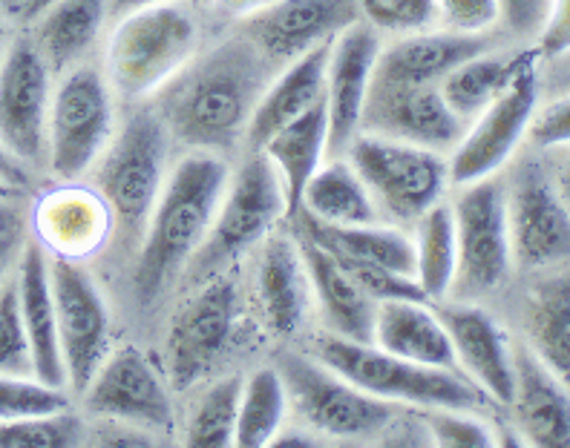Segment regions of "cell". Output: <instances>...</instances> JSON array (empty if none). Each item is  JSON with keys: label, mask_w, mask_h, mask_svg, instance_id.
<instances>
[{"label": "cell", "mask_w": 570, "mask_h": 448, "mask_svg": "<svg viewBox=\"0 0 570 448\" xmlns=\"http://www.w3.org/2000/svg\"><path fill=\"white\" fill-rule=\"evenodd\" d=\"M268 58L239 34L228 38L161 87L159 118L167 132L199 152H223L248 132L268 87Z\"/></svg>", "instance_id": "6da1fadb"}, {"label": "cell", "mask_w": 570, "mask_h": 448, "mask_svg": "<svg viewBox=\"0 0 570 448\" xmlns=\"http://www.w3.org/2000/svg\"><path fill=\"white\" fill-rule=\"evenodd\" d=\"M225 187L228 167L216 159V152L185 156L167 176L147 219L145 245L132 273V288L141 305H154L176 282V276H181L214 225Z\"/></svg>", "instance_id": "7a4b0ae2"}, {"label": "cell", "mask_w": 570, "mask_h": 448, "mask_svg": "<svg viewBox=\"0 0 570 448\" xmlns=\"http://www.w3.org/2000/svg\"><path fill=\"white\" fill-rule=\"evenodd\" d=\"M199 47V23L185 3H159L125 14L107 43V78L121 101L159 92L188 67Z\"/></svg>", "instance_id": "3957f363"}, {"label": "cell", "mask_w": 570, "mask_h": 448, "mask_svg": "<svg viewBox=\"0 0 570 448\" xmlns=\"http://www.w3.org/2000/svg\"><path fill=\"white\" fill-rule=\"evenodd\" d=\"M317 354L323 366L395 406L455 408V411H481L490 406V394L475 386L473 379H466V374L392 357L372 342L328 337L323 339Z\"/></svg>", "instance_id": "277c9868"}, {"label": "cell", "mask_w": 570, "mask_h": 448, "mask_svg": "<svg viewBox=\"0 0 570 448\" xmlns=\"http://www.w3.org/2000/svg\"><path fill=\"white\" fill-rule=\"evenodd\" d=\"M279 219H285L283 181L268 156L257 150L225 187L208 236L181 270L185 285L196 288L208 282L210 276L230 270L243 253L277 228Z\"/></svg>", "instance_id": "5b68a950"}, {"label": "cell", "mask_w": 570, "mask_h": 448, "mask_svg": "<svg viewBox=\"0 0 570 448\" xmlns=\"http://www.w3.org/2000/svg\"><path fill=\"white\" fill-rule=\"evenodd\" d=\"M167 127L154 110H136L101 152L98 193L127 241L145 236L167 181Z\"/></svg>", "instance_id": "8992f818"}, {"label": "cell", "mask_w": 570, "mask_h": 448, "mask_svg": "<svg viewBox=\"0 0 570 448\" xmlns=\"http://www.w3.org/2000/svg\"><path fill=\"white\" fill-rule=\"evenodd\" d=\"M346 159L377 210L401 221L421 219L432 205H439L450 181V167L441 152L368 132H357Z\"/></svg>", "instance_id": "52a82bcc"}, {"label": "cell", "mask_w": 570, "mask_h": 448, "mask_svg": "<svg viewBox=\"0 0 570 448\" xmlns=\"http://www.w3.org/2000/svg\"><path fill=\"white\" fill-rule=\"evenodd\" d=\"M112 138V90L98 69L72 67L52 92L47 121V165L61 181L90 170Z\"/></svg>", "instance_id": "ba28073f"}, {"label": "cell", "mask_w": 570, "mask_h": 448, "mask_svg": "<svg viewBox=\"0 0 570 448\" xmlns=\"http://www.w3.org/2000/svg\"><path fill=\"white\" fill-rule=\"evenodd\" d=\"M455 219V297L473 299L484 297L499 288L510 273L513 253H510V225H508V187L501 179L470 181L461 187L459 199L452 201Z\"/></svg>", "instance_id": "9c48e42d"}, {"label": "cell", "mask_w": 570, "mask_h": 448, "mask_svg": "<svg viewBox=\"0 0 570 448\" xmlns=\"http://www.w3.org/2000/svg\"><path fill=\"white\" fill-rule=\"evenodd\" d=\"M288 402L312 428L332 437H372L397 420L395 402L363 391L323 362L285 354L277 366Z\"/></svg>", "instance_id": "30bf717a"}, {"label": "cell", "mask_w": 570, "mask_h": 448, "mask_svg": "<svg viewBox=\"0 0 570 448\" xmlns=\"http://www.w3.org/2000/svg\"><path fill=\"white\" fill-rule=\"evenodd\" d=\"M196 288L199 290L174 317L165 345L167 374L176 391L208 377L239 322V285L234 270L210 276Z\"/></svg>", "instance_id": "8fae6325"}, {"label": "cell", "mask_w": 570, "mask_h": 448, "mask_svg": "<svg viewBox=\"0 0 570 448\" xmlns=\"http://www.w3.org/2000/svg\"><path fill=\"white\" fill-rule=\"evenodd\" d=\"M49 282L67 386L83 391L107 357L110 313L96 279L78 265V259H49Z\"/></svg>", "instance_id": "7c38bea8"}, {"label": "cell", "mask_w": 570, "mask_h": 448, "mask_svg": "<svg viewBox=\"0 0 570 448\" xmlns=\"http://www.w3.org/2000/svg\"><path fill=\"white\" fill-rule=\"evenodd\" d=\"M539 87H535V67L530 58H522L515 76L501 90V96L490 103L488 110L475 116V125L464 132L450 159L452 185H470V181L488 179L508 165L519 141L535 116Z\"/></svg>", "instance_id": "4fadbf2b"}, {"label": "cell", "mask_w": 570, "mask_h": 448, "mask_svg": "<svg viewBox=\"0 0 570 448\" xmlns=\"http://www.w3.org/2000/svg\"><path fill=\"white\" fill-rule=\"evenodd\" d=\"M49 101L52 69L36 41L18 38L0 61V145L21 165L47 159Z\"/></svg>", "instance_id": "5bb4252c"}, {"label": "cell", "mask_w": 570, "mask_h": 448, "mask_svg": "<svg viewBox=\"0 0 570 448\" xmlns=\"http://www.w3.org/2000/svg\"><path fill=\"white\" fill-rule=\"evenodd\" d=\"M508 225L513 265L522 270L570 262V205L535 161L515 170L508 190Z\"/></svg>", "instance_id": "9a60e30c"}, {"label": "cell", "mask_w": 570, "mask_h": 448, "mask_svg": "<svg viewBox=\"0 0 570 448\" xmlns=\"http://www.w3.org/2000/svg\"><path fill=\"white\" fill-rule=\"evenodd\" d=\"M361 132L406 141L432 152H452L466 132V121L450 110L439 83L372 81L361 116Z\"/></svg>", "instance_id": "2e32d148"}, {"label": "cell", "mask_w": 570, "mask_h": 448, "mask_svg": "<svg viewBox=\"0 0 570 448\" xmlns=\"http://www.w3.org/2000/svg\"><path fill=\"white\" fill-rule=\"evenodd\" d=\"M81 394L92 417L130 422L147 431H174L176 417L170 394L150 359L136 345H125L105 357Z\"/></svg>", "instance_id": "e0dca14e"}, {"label": "cell", "mask_w": 570, "mask_h": 448, "mask_svg": "<svg viewBox=\"0 0 570 448\" xmlns=\"http://www.w3.org/2000/svg\"><path fill=\"white\" fill-rule=\"evenodd\" d=\"M357 0H272L245 14L239 29L272 63H288L334 41L357 21Z\"/></svg>", "instance_id": "ac0fdd59"}, {"label": "cell", "mask_w": 570, "mask_h": 448, "mask_svg": "<svg viewBox=\"0 0 570 448\" xmlns=\"http://www.w3.org/2000/svg\"><path fill=\"white\" fill-rule=\"evenodd\" d=\"M377 56H381V41H377L375 27H368V23L355 21L332 41L326 96H323L328 118L326 156L332 159L346 156L348 145L361 132V116L366 107Z\"/></svg>", "instance_id": "d6986e66"}, {"label": "cell", "mask_w": 570, "mask_h": 448, "mask_svg": "<svg viewBox=\"0 0 570 448\" xmlns=\"http://www.w3.org/2000/svg\"><path fill=\"white\" fill-rule=\"evenodd\" d=\"M432 310L439 313L441 325L450 333L461 371L473 379L475 386L484 388L490 400L510 406L515 394L513 351L493 317L464 302H441Z\"/></svg>", "instance_id": "ffe728a7"}, {"label": "cell", "mask_w": 570, "mask_h": 448, "mask_svg": "<svg viewBox=\"0 0 570 448\" xmlns=\"http://www.w3.org/2000/svg\"><path fill=\"white\" fill-rule=\"evenodd\" d=\"M297 245L308 270L312 297L321 308L328 331L334 337L352 339V342H372L377 313L375 299L352 279L341 259L328 248H323L321 241L312 239L306 230L297 228Z\"/></svg>", "instance_id": "44dd1931"}, {"label": "cell", "mask_w": 570, "mask_h": 448, "mask_svg": "<svg viewBox=\"0 0 570 448\" xmlns=\"http://www.w3.org/2000/svg\"><path fill=\"white\" fill-rule=\"evenodd\" d=\"M14 282H18V299H21L23 328H27L29 348H32L36 379L52 388H63L67 386V368H63L61 345H58L49 256L38 239L23 241V250L14 265Z\"/></svg>", "instance_id": "7402d4cb"}, {"label": "cell", "mask_w": 570, "mask_h": 448, "mask_svg": "<svg viewBox=\"0 0 570 448\" xmlns=\"http://www.w3.org/2000/svg\"><path fill=\"white\" fill-rule=\"evenodd\" d=\"M257 293L265 322L277 337H294L303 328L312 308V285L297 236H265L257 268Z\"/></svg>", "instance_id": "603a6c76"}, {"label": "cell", "mask_w": 570, "mask_h": 448, "mask_svg": "<svg viewBox=\"0 0 570 448\" xmlns=\"http://www.w3.org/2000/svg\"><path fill=\"white\" fill-rule=\"evenodd\" d=\"M515 394L510 406L524 442L539 448H570V388H564L530 348H515Z\"/></svg>", "instance_id": "cb8c5ba5"}, {"label": "cell", "mask_w": 570, "mask_h": 448, "mask_svg": "<svg viewBox=\"0 0 570 448\" xmlns=\"http://www.w3.org/2000/svg\"><path fill=\"white\" fill-rule=\"evenodd\" d=\"M484 34H459V32H410L404 41L381 49L372 81L383 83H441V78L459 63L488 52Z\"/></svg>", "instance_id": "d4e9b609"}, {"label": "cell", "mask_w": 570, "mask_h": 448, "mask_svg": "<svg viewBox=\"0 0 570 448\" xmlns=\"http://www.w3.org/2000/svg\"><path fill=\"white\" fill-rule=\"evenodd\" d=\"M328 52H332V41L308 49L306 56L288 61V67L265 87L257 101V110L250 116L248 132H245L254 152L263 150L265 141L279 127L292 125L294 118H299L303 112L312 110L314 103L323 101V96H326Z\"/></svg>", "instance_id": "484cf974"}, {"label": "cell", "mask_w": 570, "mask_h": 448, "mask_svg": "<svg viewBox=\"0 0 570 448\" xmlns=\"http://www.w3.org/2000/svg\"><path fill=\"white\" fill-rule=\"evenodd\" d=\"M112 225L107 201L87 190L49 193L36 213L38 241L63 259H83L105 248Z\"/></svg>", "instance_id": "4316f807"}, {"label": "cell", "mask_w": 570, "mask_h": 448, "mask_svg": "<svg viewBox=\"0 0 570 448\" xmlns=\"http://www.w3.org/2000/svg\"><path fill=\"white\" fill-rule=\"evenodd\" d=\"M372 345L410 362L459 371L450 333L426 302H412V299L377 302Z\"/></svg>", "instance_id": "83f0119b"}, {"label": "cell", "mask_w": 570, "mask_h": 448, "mask_svg": "<svg viewBox=\"0 0 570 448\" xmlns=\"http://www.w3.org/2000/svg\"><path fill=\"white\" fill-rule=\"evenodd\" d=\"M328 118L326 107L314 103L312 110L294 118L292 125L279 127L263 145V152L277 170L285 190V219H294L303 207V193L312 176L321 170L326 156Z\"/></svg>", "instance_id": "f1b7e54d"}, {"label": "cell", "mask_w": 570, "mask_h": 448, "mask_svg": "<svg viewBox=\"0 0 570 448\" xmlns=\"http://www.w3.org/2000/svg\"><path fill=\"white\" fill-rule=\"evenodd\" d=\"M110 14V0H52L36 18V43L52 76L78 67Z\"/></svg>", "instance_id": "f546056e"}, {"label": "cell", "mask_w": 570, "mask_h": 448, "mask_svg": "<svg viewBox=\"0 0 570 448\" xmlns=\"http://www.w3.org/2000/svg\"><path fill=\"white\" fill-rule=\"evenodd\" d=\"M297 228L306 230L323 248L332 250L341 259L352 262L377 265V268L395 270V273L415 276V241L397 228H381V225H352V228H332L323 221L312 219L299 210Z\"/></svg>", "instance_id": "4dcf8cb0"}, {"label": "cell", "mask_w": 570, "mask_h": 448, "mask_svg": "<svg viewBox=\"0 0 570 448\" xmlns=\"http://www.w3.org/2000/svg\"><path fill=\"white\" fill-rule=\"evenodd\" d=\"M530 351L570 388V273L550 276L528 299Z\"/></svg>", "instance_id": "1f68e13d"}, {"label": "cell", "mask_w": 570, "mask_h": 448, "mask_svg": "<svg viewBox=\"0 0 570 448\" xmlns=\"http://www.w3.org/2000/svg\"><path fill=\"white\" fill-rule=\"evenodd\" d=\"M303 213L332 225V228H352V225H375L377 207L363 179L348 161L332 159L321 165L303 193Z\"/></svg>", "instance_id": "d6a6232c"}, {"label": "cell", "mask_w": 570, "mask_h": 448, "mask_svg": "<svg viewBox=\"0 0 570 448\" xmlns=\"http://www.w3.org/2000/svg\"><path fill=\"white\" fill-rule=\"evenodd\" d=\"M519 63H522V58L513 61V58H499L481 52V56L450 69L441 78L439 90L444 96V101L450 103V110L470 125L475 116H481L501 96V90L515 76Z\"/></svg>", "instance_id": "836d02e7"}, {"label": "cell", "mask_w": 570, "mask_h": 448, "mask_svg": "<svg viewBox=\"0 0 570 448\" xmlns=\"http://www.w3.org/2000/svg\"><path fill=\"white\" fill-rule=\"evenodd\" d=\"M455 219L452 205L439 201L417 219L415 239V279L424 288L426 299H444L455 279Z\"/></svg>", "instance_id": "e575fe53"}, {"label": "cell", "mask_w": 570, "mask_h": 448, "mask_svg": "<svg viewBox=\"0 0 570 448\" xmlns=\"http://www.w3.org/2000/svg\"><path fill=\"white\" fill-rule=\"evenodd\" d=\"M285 411H288V391H285L277 368H259L250 374L243 382L234 446H272L283 431Z\"/></svg>", "instance_id": "d590c367"}, {"label": "cell", "mask_w": 570, "mask_h": 448, "mask_svg": "<svg viewBox=\"0 0 570 448\" xmlns=\"http://www.w3.org/2000/svg\"><path fill=\"white\" fill-rule=\"evenodd\" d=\"M243 377L219 379L216 386L205 391V397L196 402V411L188 420V435L185 442L194 448H228L234 446L237 435L239 397H243Z\"/></svg>", "instance_id": "8d00e7d4"}, {"label": "cell", "mask_w": 570, "mask_h": 448, "mask_svg": "<svg viewBox=\"0 0 570 448\" xmlns=\"http://www.w3.org/2000/svg\"><path fill=\"white\" fill-rule=\"evenodd\" d=\"M81 442H87L83 422L70 411L0 420V448H72Z\"/></svg>", "instance_id": "74e56055"}, {"label": "cell", "mask_w": 570, "mask_h": 448, "mask_svg": "<svg viewBox=\"0 0 570 448\" xmlns=\"http://www.w3.org/2000/svg\"><path fill=\"white\" fill-rule=\"evenodd\" d=\"M70 408V397L63 388H52L36 377H12L0 374V420L21 417H43Z\"/></svg>", "instance_id": "f35d334b"}, {"label": "cell", "mask_w": 570, "mask_h": 448, "mask_svg": "<svg viewBox=\"0 0 570 448\" xmlns=\"http://www.w3.org/2000/svg\"><path fill=\"white\" fill-rule=\"evenodd\" d=\"M0 374L12 377H36L32 368V348H29L27 328L21 317V299L14 273L0 288Z\"/></svg>", "instance_id": "ab89813d"}, {"label": "cell", "mask_w": 570, "mask_h": 448, "mask_svg": "<svg viewBox=\"0 0 570 448\" xmlns=\"http://www.w3.org/2000/svg\"><path fill=\"white\" fill-rule=\"evenodd\" d=\"M426 426L432 446L444 448H488L495 446V437L488 422L473 417V411H455V408H426L421 417Z\"/></svg>", "instance_id": "60d3db41"}, {"label": "cell", "mask_w": 570, "mask_h": 448, "mask_svg": "<svg viewBox=\"0 0 570 448\" xmlns=\"http://www.w3.org/2000/svg\"><path fill=\"white\" fill-rule=\"evenodd\" d=\"M357 9L383 32H421L435 21V0H357Z\"/></svg>", "instance_id": "b9f144b4"}, {"label": "cell", "mask_w": 570, "mask_h": 448, "mask_svg": "<svg viewBox=\"0 0 570 448\" xmlns=\"http://www.w3.org/2000/svg\"><path fill=\"white\" fill-rule=\"evenodd\" d=\"M435 21L446 32L484 34L501 21V0H435Z\"/></svg>", "instance_id": "7bdbcfd3"}, {"label": "cell", "mask_w": 570, "mask_h": 448, "mask_svg": "<svg viewBox=\"0 0 570 448\" xmlns=\"http://www.w3.org/2000/svg\"><path fill=\"white\" fill-rule=\"evenodd\" d=\"M27 241V219L9 199H0V288L14 273Z\"/></svg>", "instance_id": "ee69618b"}, {"label": "cell", "mask_w": 570, "mask_h": 448, "mask_svg": "<svg viewBox=\"0 0 570 448\" xmlns=\"http://www.w3.org/2000/svg\"><path fill=\"white\" fill-rule=\"evenodd\" d=\"M528 136L535 147H544V150L570 145V96L559 98L539 116L530 118Z\"/></svg>", "instance_id": "f6af8a7d"}, {"label": "cell", "mask_w": 570, "mask_h": 448, "mask_svg": "<svg viewBox=\"0 0 570 448\" xmlns=\"http://www.w3.org/2000/svg\"><path fill=\"white\" fill-rule=\"evenodd\" d=\"M570 52V0H550L548 18L539 29V56L559 58Z\"/></svg>", "instance_id": "bcb514c9"}, {"label": "cell", "mask_w": 570, "mask_h": 448, "mask_svg": "<svg viewBox=\"0 0 570 448\" xmlns=\"http://www.w3.org/2000/svg\"><path fill=\"white\" fill-rule=\"evenodd\" d=\"M550 0H501V18L519 34H539Z\"/></svg>", "instance_id": "7dc6e473"}, {"label": "cell", "mask_w": 570, "mask_h": 448, "mask_svg": "<svg viewBox=\"0 0 570 448\" xmlns=\"http://www.w3.org/2000/svg\"><path fill=\"white\" fill-rule=\"evenodd\" d=\"M96 442L98 446H112V448L150 446V442H154V437H150V431H147V428L130 426V422H119V420H105V426L98 428Z\"/></svg>", "instance_id": "c3c4849f"}, {"label": "cell", "mask_w": 570, "mask_h": 448, "mask_svg": "<svg viewBox=\"0 0 570 448\" xmlns=\"http://www.w3.org/2000/svg\"><path fill=\"white\" fill-rule=\"evenodd\" d=\"M0 176H3V179H7L14 190H21V187L27 185V172H23V165L14 159L12 152H9L3 145H0Z\"/></svg>", "instance_id": "681fc988"}, {"label": "cell", "mask_w": 570, "mask_h": 448, "mask_svg": "<svg viewBox=\"0 0 570 448\" xmlns=\"http://www.w3.org/2000/svg\"><path fill=\"white\" fill-rule=\"evenodd\" d=\"M159 3H188V0H110V14L119 21L125 14L136 12V9L159 7Z\"/></svg>", "instance_id": "f907efd6"}, {"label": "cell", "mask_w": 570, "mask_h": 448, "mask_svg": "<svg viewBox=\"0 0 570 448\" xmlns=\"http://www.w3.org/2000/svg\"><path fill=\"white\" fill-rule=\"evenodd\" d=\"M216 3H219V7H223L225 12L237 14V18H245V14H250V12H257V9L268 7L272 0H216Z\"/></svg>", "instance_id": "816d5d0a"}, {"label": "cell", "mask_w": 570, "mask_h": 448, "mask_svg": "<svg viewBox=\"0 0 570 448\" xmlns=\"http://www.w3.org/2000/svg\"><path fill=\"white\" fill-rule=\"evenodd\" d=\"M49 3H52V0H27V7H23L21 18H23V21L32 23L36 18H41V12L49 7Z\"/></svg>", "instance_id": "f5cc1de1"}, {"label": "cell", "mask_w": 570, "mask_h": 448, "mask_svg": "<svg viewBox=\"0 0 570 448\" xmlns=\"http://www.w3.org/2000/svg\"><path fill=\"white\" fill-rule=\"evenodd\" d=\"M559 193H562V199L570 205V156L564 159L562 172H559Z\"/></svg>", "instance_id": "db71d44e"}, {"label": "cell", "mask_w": 570, "mask_h": 448, "mask_svg": "<svg viewBox=\"0 0 570 448\" xmlns=\"http://www.w3.org/2000/svg\"><path fill=\"white\" fill-rule=\"evenodd\" d=\"M27 0H0V12L12 14V18H21Z\"/></svg>", "instance_id": "11a10c76"}, {"label": "cell", "mask_w": 570, "mask_h": 448, "mask_svg": "<svg viewBox=\"0 0 570 448\" xmlns=\"http://www.w3.org/2000/svg\"><path fill=\"white\" fill-rule=\"evenodd\" d=\"M14 193H18V190H14V187L9 185V181L3 179V176H0V199H12Z\"/></svg>", "instance_id": "9f6ffc18"}, {"label": "cell", "mask_w": 570, "mask_h": 448, "mask_svg": "<svg viewBox=\"0 0 570 448\" xmlns=\"http://www.w3.org/2000/svg\"><path fill=\"white\" fill-rule=\"evenodd\" d=\"M7 32H3V27H0V61H3V56H7Z\"/></svg>", "instance_id": "6f0895ef"}]
</instances>
